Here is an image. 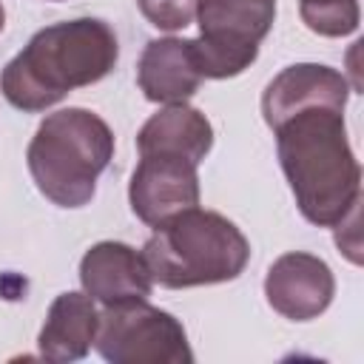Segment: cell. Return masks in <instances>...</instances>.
Wrapping results in <instances>:
<instances>
[{"instance_id": "obj_1", "label": "cell", "mask_w": 364, "mask_h": 364, "mask_svg": "<svg viewBox=\"0 0 364 364\" xmlns=\"http://www.w3.org/2000/svg\"><path fill=\"white\" fill-rule=\"evenodd\" d=\"M276 154L301 216L336 228L361 205V165L350 148L344 111L313 105L276 128Z\"/></svg>"}, {"instance_id": "obj_2", "label": "cell", "mask_w": 364, "mask_h": 364, "mask_svg": "<svg viewBox=\"0 0 364 364\" xmlns=\"http://www.w3.org/2000/svg\"><path fill=\"white\" fill-rule=\"evenodd\" d=\"M117 57L119 43L105 20H63L40 28L26 48L6 63L0 91L14 108L37 114L57 105L74 88H85L108 77Z\"/></svg>"}, {"instance_id": "obj_3", "label": "cell", "mask_w": 364, "mask_h": 364, "mask_svg": "<svg viewBox=\"0 0 364 364\" xmlns=\"http://www.w3.org/2000/svg\"><path fill=\"white\" fill-rule=\"evenodd\" d=\"M142 256L156 284L182 290L242 276L250 262V242L228 216L196 205L156 225Z\"/></svg>"}, {"instance_id": "obj_4", "label": "cell", "mask_w": 364, "mask_h": 364, "mask_svg": "<svg viewBox=\"0 0 364 364\" xmlns=\"http://www.w3.org/2000/svg\"><path fill=\"white\" fill-rule=\"evenodd\" d=\"M114 156V134L88 108H60L34 131L26 162L37 191L60 208H82Z\"/></svg>"}, {"instance_id": "obj_5", "label": "cell", "mask_w": 364, "mask_h": 364, "mask_svg": "<svg viewBox=\"0 0 364 364\" xmlns=\"http://www.w3.org/2000/svg\"><path fill=\"white\" fill-rule=\"evenodd\" d=\"M199 37L191 40L202 80L242 74L276 20V0H199Z\"/></svg>"}, {"instance_id": "obj_6", "label": "cell", "mask_w": 364, "mask_h": 364, "mask_svg": "<svg viewBox=\"0 0 364 364\" xmlns=\"http://www.w3.org/2000/svg\"><path fill=\"white\" fill-rule=\"evenodd\" d=\"M97 353L111 364H191L193 350L176 316L139 301L105 304L94 338Z\"/></svg>"}, {"instance_id": "obj_7", "label": "cell", "mask_w": 364, "mask_h": 364, "mask_svg": "<svg viewBox=\"0 0 364 364\" xmlns=\"http://www.w3.org/2000/svg\"><path fill=\"white\" fill-rule=\"evenodd\" d=\"M199 173L196 165L182 156L142 154L128 182V202L139 222L148 228L199 205Z\"/></svg>"}, {"instance_id": "obj_8", "label": "cell", "mask_w": 364, "mask_h": 364, "mask_svg": "<svg viewBox=\"0 0 364 364\" xmlns=\"http://www.w3.org/2000/svg\"><path fill=\"white\" fill-rule=\"evenodd\" d=\"M264 296L279 316L290 321H310L330 307L336 296V276L324 259L293 250L270 264L264 276Z\"/></svg>"}, {"instance_id": "obj_9", "label": "cell", "mask_w": 364, "mask_h": 364, "mask_svg": "<svg viewBox=\"0 0 364 364\" xmlns=\"http://www.w3.org/2000/svg\"><path fill=\"white\" fill-rule=\"evenodd\" d=\"M80 284L105 307L148 299L154 290V276L142 250L125 242H97L80 259Z\"/></svg>"}, {"instance_id": "obj_10", "label": "cell", "mask_w": 364, "mask_h": 364, "mask_svg": "<svg viewBox=\"0 0 364 364\" xmlns=\"http://www.w3.org/2000/svg\"><path fill=\"white\" fill-rule=\"evenodd\" d=\"M347 97H350V85L341 71L321 63H296L282 68L267 82L262 94V117L273 131L282 119H287L301 108L330 105L344 111Z\"/></svg>"}, {"instance_id": "obj_11", "label": "cell", "mask_w": 364, "mask_h": 364, "mask_svg": "<svg viewBox=\"0 0 364 364\" xmlns=\"http://www.w3.org/2000/svg\"><path fill=\"white\" fill-rule=\"evenodd\" d=\"M136 82L145 100L151 102H162V105L188 102L202 85V74L191 40L182 37L148 40L136 63Z\"/></svg>"}, {"instance_id": "obj_12", "label": "cell", "mask_w": 364, "mask_h": 364, "mask_svg": "<svg viewBox=\"0 0 364 364\" xmlns=\"http://www.w3.org/2000/svg\"><path fill=\"white\" fill-rule=\"evenodd\" d=\"M97 324H100V313L85 290L60 293L46 313V324L37 336V350L43 358L54 364L80 361L88 355L97 338Z\"/></svg>"}, {"instance_id": "obj_13", "label": "cell", "mask_w": 364, "mask_h": 364, "mask_svg": "<svg viewBox=\"0 0 364 364\" xmlns=\"http://www.w3.org/2000/svg\"><path fill=\"white\" fill-rule=\"evenodd\" d=\"M136 148L139 156L168 154L199 165L213 148V125L199 108L188 102H173L148 117V122L136 134Z\"/></svg>"}, {"instance_id": "obj_14", "label": "cell", "mask_w": 364, "mask_h": 364, "mask_svg": "<svg viewBox=\"0 0 364 364\" xmlns=\"http://www.w3.org/2000/svg\"><path fill=\"white\" fill-rule=\"evenodd\" d=\"M301 23L321 37H347L358 28V0H299Z\"/></svg>"}, {"instance_id": "obj_15", "label": "cell", "mask_w": 364, "mask_h": 364, "mask_svg": "<svg viewBox=\"0 0 364 364\" xmlns=\"http://www.w3.org/2000/svg\"><path fill=\"white\" fill-rule=\"evenodd\" d=\"M142 17L162 28V31H179L196 20L199 0H136Z\"/></svg>"}, {"instance_id": "obj_16", "label": "cell", "mask_w": 364, "mask_h": 364, "mask_svg": "<svg viewBox=\"0 0 364 364\" xmlns=\"http://www.w3.org/2000/svg\"><path fill=\"white\" fill-rule=\"evenodd\" d=\"M3 23H6V11H3V3H0V31H3Z\"/></svg>"}]
</instances>
